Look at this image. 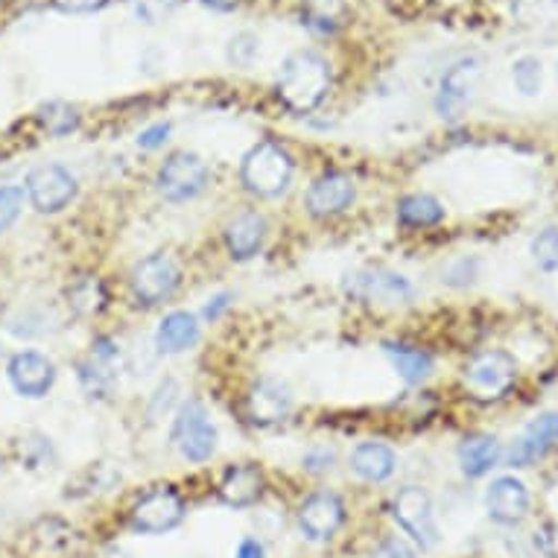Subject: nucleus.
I'll list each match as a JSON object with an SVG mask.
<instances>
[{
	"instance_id": "f257e3e1",
	"label": "nucleus",
	"mask_w": 558,
	"mask_h": 558,
	"mask_svg": "<svg viewBox=\"0 0 558 558\" xmlns=\"http://www.w3.org/2000/svg\"><path fill=\"white\" fill-rule=\"evenodd\" d=\"M330 83H333V74H330L328 59L313 53V50H302V53H293L281 64L275 92L284 100L287 109L304 114V111H313L328 97Z\"/></svg>"
},
{
	"instance_id": "f03ea898",
	"label": "nucleus",
	"mask_w": 558,
	"mask_h": 558,
	"mask_svg": "<svg viewBox=\"0 0 558 558\" xmlns=\"http://www.w3.org/2000/svg\"><path fill=\"white\" fill-rule=\"evenodd\" d=\"M240 179L246 184L248 193L264 196V199H275L290 187L293 179V158L281 144L275 141H260L257 147H252L240 165Z\"/></svg>"
},
{
	"instance_id": "7ed1b4c3",
	"label": "nucleus",
	"mask_w": 558,
	"mask_h": 558,
	"mask_svg": "<svg viewBox=\"0 0 558 558\" xmlns=\"http://www.w3.org/2000/svg\"><path fill=\"white\" fill-rule=\"evenodd\" d=\"M173 441L179 453L191 462H208L217 450V427L211 415L199 401L182 403V410L175 412L173 422Z\"/></svg>"
},
{
	"instance_id": "20e7f679",
	"label": "nucleus",
	"mask_w": 558,
	"mask_h": 558,
	"mask_svg": "<svg viewBox=\"0 0 558 558\" xmlns=\"http://www.w3.org/2000/svg\"><path fill=\"white\" fill-rule=\"evenodd\" d=\"M182 284V269L170 255H149L141 264H135L129 287L137 304L156 307V304L173 299V293Z\"/></svg>"
},
{
	"instance_id": "39448f33",
	"label": "nucleus",
	"mask_w": 558,
	"mask_h": 558,
	"mask_svg": "<svg viewBox=\"0 0 558 558\" xmlns=\"http://www.w3.org/2000/svg\"><path fill=\"white\" fill-rule=\"evenodd\" d=\"M514 380H518V366L506 351H483L465 368V386L476 401L504 398L514 386Z\"/></svg>"
},
{
	"instance_id": "423d86ee",
	"label": "nucleus",
	"mask_w": 558,
	"mask_h": 558,
	"mask_svg": "<svg viewBox=\"0 0 558 558\" xmlns=\"http://www.w3.org/2000/svg\"><path fill=\"white\" fill-rule=\"evenodd\" d=\"M211 182V170L196 153H175L158 170V193L170 202L196 199Z\"/></svg>"
},
{
	"instance_id": "0eeeda50",
	"label": "nucleus",
	"mask_w": 558,
	"mask_h": 558,
	"mask_svg": "<svg viewBox=\"0 0 558 558\" xmlns=\"http://www.w3.org/2000/svg\"><path fill=\"white\" fill-rule=\"evenodd\" d=\"M395 521L401 523L403 532L412 535L415 544H422V549H430L439 544V523L433 514L430 495L418 488V485H407L398 492L392 500Z\"/></svg>"
},
{
	"instance_id": "6e6552de",
	"label": "nucleus",
	"mask_w": 558,
	"mask_h": 558,
	"mask_svg": "<svg viewBox=\"0 0 558 558\" xmlns=\"http://www.w3.org/2000/svg\"><path fill=\"white\" fill-rule=\"evenodd\" d=\"M24 193L38 214H59L76 196V179L62 165L33 167L24 182Z\"/></svg>"
},
{
	"instance_id": "1a4fd4ad",
	"label": "nucleus",
	"mask_w": 558,
	"mask_h": 558,
	"mask_svg": "<svg viewBox=\"0 0 558 558\" xmlns=\"http://www.w3.org/2000/svg\"><path fill=\"white\" fill-rule=\"evenodd\" d=\"M345 293L357 302L395 307V304L410 302L412 284L403 275L389 272V269H363V272L348 275Z\"/></svg>"
},
{
	"instance_id": "9d476101",
	"label": "nucleus",
	"mask_w": 558,
	"mask_h": 558,
	"mask_svg": "<svg viewBox=\"0 0 558 558\" xmlns=\"http://www.w3.org/2000/svg\"><path fill=\"white\" fill-rule=\"evenodd\" d=\"M182 518L184 500L170 485H161L156 492H149L147 497H141L132 509V526L144 535H161V532L175 530Z\"/></svg>"
},
{
	"instance_id": "9b49d317",
	"label": "nucleus",
	"mask_w": 558,
	"mask_h": 558,
	"mask_svg": "<svg viewBox=\"0 0 558 558\" xmlns=\"http://www.w3.org/2000/svg\"><path fill=\"white\" fill-rule=\"evenodd\" d=\"M476 80H480V59H462L450 68L448 74L441 76L439 97H436V111L445 120H459L468 102L474 97Z\"/></svg>"
},
{
	"instance_id": "f8f14e48",
	"label": "nucleus",
	"mask_w": 558,
	"mask_h": 558,
	"mask_svg": "<svg viewBox=\"0 0 558 558\" xmlns=\"http://www.w3.org/2000/svg\"><path fill=\"white\" fill-rule=\"evenodd\" d=\"M357 196V187L345 173H328L319 175L311 184V191L304 196V208L311 217H333L351 208V202Z\"/></svg>"
},
{
	"instance_id": "ddd939ff",
	"label": "nucleus",
	"mask_w": 558,
	"mask_h": 558,
	"mask_svg": "<svg viewBox=\"0 0 558 558\" xmlns=\"http://www.w3.org/2000/svg\"><path fill=\"white\" fill-rule=\"evenodd\" d=\"M10 384L24 398H45L53 389L56 366L38 351H21L10 360Z\"/></svg>"
},
{
	"instance_id": "4468645a",
	"label": "nucleus",
	"mask_w": 558,
	"mask_h": 558,
	"mask_svg": "<svg viewBox=\"0 0 558 558\" xmlns=\"http://www.w3.org/2000/svg\"><path fill=\"white\" fill-rule=\"evenodd\" d=\"M342 521H345V506L333 492H319V495L307 497L299 509V523L311 541L333 538V532L342 526Z\"/></svg>"
},
{
	"instance_id": "2eb2a0df",
	"label": "nucleus",
	"mask_w": 558,
	"mask_h": 558,
	"mask_svg": "<svg viewBox=\"0 0 558 558\" xmlns=\"http://www.w3.org/2000/svg\"><path fill=\"white\" fill-rule=\"evenodd\" d=\"M293 410V392L290 386L281 384V380H272V377H264L252 386L248 392V418L260 427H269V424H281Z\"/></svg>"
},
{
	"instance_id": "dca6fc26",
	"label": "nucleus",
	"mask_w": 558,
	"mask_h": 558,
	"mask_svg": "<svg viewBox=\"0 0 558 558\" xmlns=\"http://www.w3.org/2000/svg\"><path fill=\"white\" fill-rule=\"evenodd\" d=\"M485 506L488 514L497 523H521L530 512V488L518 480V476H500L495 483L488 485L485 492Z\"/></svg>"
},
{
	"instance_id": "f3484780",
	"label": "nucleus",
	"mask_w": 558,
	"mask_h": 558,
	"mask_svg": "<svg viewBox=\"0 0 558 558\" xmlns=\"http://www.w3.org/2000/svg\"><path fill=\"white\" fill-rule=\"evenodd\" d=\"M558 441V410L541 412L538 418L526 427L523 439L506 453V462L512 468L530 465L532 459L544 457L549 448H556Z\"/></svg>"
},
{
	"instance_id": "a211bd4d",
	"label": "nucleus",
	"mask_w": 558,
	"mask_h": 558,
	"mask_svg": "<svg viewBox=\"0 0 558 558\" xmlns=\"http://www.w3.org/2000/svg\"><path fill=\"white\" fill-rule=\"evenodd\" d=\"M264 497V474L257 465L231 468L220 483V500L234 509H248Z\"/></svg>"
},
{
	"instance_id": "6ab92c4d",
	"label": "nucleus",
	"mask_w": 558,
	"mask_h": 558,
	"mask_svg": "<svg viewBox=\"0 0 558 558\" xmlns=\"http://www.w3.org/2000/svg\"><path fill=\"white\" fill-rule=\"evenodd\" d=\"M266 240V220L260 214L248 211L240 214L238 220L229 222L226 229V246H229L231 257L234 260H248L260 252Z\"/></svg>"
},
{
	"instance_id": "aec40b11",
	"label": "nucleus",
	"mask_w": 558,
	"mask_h": 558,
	"mask_svg": "<svg viewBox=\"0 0 558 558\" xmlns=\"http://www.w3.org/2000/svg\"><path fill=\"white\" fill-rule=\"evenodd\" d=\"M196 339H199V322L187 311L167 313L156 330V345L161 354H182L196 345Z\"/></svg>"
},
{
	"instance_id": "412c9836",
	"label": "nucleus",
	"mask_w": 558,
	"mask_h": 558,
	"mask_svg": "<svg viewBox=\"0 0 558 558\" xmlns=\"http://www.w3.org/2000/svg\"><path fill=\"white\" fill-rule=\"evenodd\" d=\"M395 465H398L395 450L389 445H380V441H363L351 453L354 474L360 480H366V483H384V480H389L395 474Z\"/></svg>"
},
{
	"instance_id": "4be33fe9",
	"label": "nucleus",
	"mask_w": 558,
	"mask_h": 558,
	"mask_svg": "<svg viewBox=\"0 0 558 558\" xmlns=\"http://www.w3.org/2000/svg\"><path fill=\"white\" fill-rule=\"evenodd\" d=\"M500 462V441L495 436H471L459 445V468L465 476H483Z\"/></svg>"
},
{
	"instance_id": "5701e85b",
	"label": "nucleus",
	"mask_w": 558,
	"mask_h": 558,
	"mask_svg": "<svg viewBox=\"0 0 558 558\" xmlns=\"http://www.w3.org/2000/svg\"><path fill=\"white\" fill-rule=\"evenodd\" d=\"M384 354L395 366V372L407 380V384H424L433 372V357L422 348L401 345V342H386Z\"/></svg>"
},
{
	"instance_id": "b1692460",
	"label": "nucleus",
	"mask_w": 558,
	"mask_h": 558,
	"mask_svg": "<svg viewBox=\"0 0 558 558\" xmlns=\"http://www.w3.org/2000/svg\"><path fill=\"white\" fill-rule=\"evenodd\" d=\"M302 24L319 36H330L345 24V3L342 0H304Z\"/></svg>"
},
{
	"instance_id": "393cba45",
	"label": "nucleus",
	"mask_w": 558,
	"mask_h": 558,
	"mask_svg": "<svg viewBox=\"0 0 558 558\" xmlns=\"http://www.w3.org/2000/svg\"><path fill=\"white\" fill-rule=\"evenodd\" d=\"M398 220L412 229H427V226L445 220V208L439 199H433L427 193H412L398 202Z\"/></svg>"
},
{
	"instance_id": "a878e982",
	"label": "nucleus",
	"mask_w": 558,
	"mask_h": 558,
	"mask_svg": "<svg viewBox=\"0 0 558 558\" xmlns=\"http://www.w3.org/2000/svg\"><path fill=\"white\" fill-rule=\"evenodd\" d=\"M114 380H118V375H114V363H109V360L92 354V360L80 363V384H83L88 398H109Z\"/></svg>"
},
{
	"instance_id": "bb28decb",
	"label": "nucleus",
	"mask_w": 558,
	"mask_h": 558,
	"mask_svg": "<svg viewBox=\"0 0 558 558\" xmlns=\"http://www.w3.org/2000/svg\"><path fill=\"white\" fill-rule=\"evenodd\" d=\"M38 118H41V126L50 132V135H71L76 126H80V111L74 106H68V102H47L38 111Z\"/></svg>"
},
{
	"instance_id": "cd10ccee",
	"label": "nucleus",
	"mask_w": 558,
	"mask_h": 558,
	"mask_svg": "<svg viewBox=\"0 0 558 558\" xmlns=\"http://www.w3.org/2000/svg\"><path fill=\"white\" fill-rule=\"evenodd\" d=\"M512 80L518 85V92L523 97H535L541 92V80H544V71H541V62L535 56H523L512 64Z\"/></svg>"
},
{
	"instance_id": "c85d7f7f",
	"label": "nucleus",
	"mask_w": 558,
	"mask_h": 558,
	"mask_svg": "<svg viewBox=\"0 0 558 558\" xmlns=\"http://www.w3.org/2000/svg\"><path fill=\"white\" fill-rule=\"evenodd\" d=\"M532 257L544 272H556L558 269V229H544L538 238L532 240Z\"/></svg>"
},
{
	"instance_id": "c756f323",
	"label": "nucleus",
	"mask_w": 558,
	"mask_h": 558,
	"mask_svg": "<svg viewBox=\"0 0 558 558\" xmlns=\"http://www.w3.org/2000/svg\"><path fill=\"white\" fill-rule=\"evenodd\" d=\"M102 302H106V293H102L100 281H94V278H83L71 290V304L80 313H97L102 307Z\"/></svg>"
},
{
	"instance_id": "7c9ffc66",
	"label": "nucleus",
	"mask_w": 558,
	"mask_h": 558,
	"mask_svg": "<svg viewBox=\"0 0 558 558\" xmlns=\"http://www.w3.org/2000/svg\"><path fill=\"white\" fill-rule=\"evenodd\" d=\"M175 3L179 0H129L135 19L144 21V24H161L175 10Z\"/></svg>"
},
{
	"instance_id": "2f4dec72",
	"label": "nucleus",
	"mask_w": 558,
	"mask_h": 558,
	"mask_svg": "<svg viewBox=\"0 0 558 558\" xmlns=\"http://www.w3.org/2000/svg\"><path fill=\"white\" fill-rule=\"evenodd\" d=\"M24 187H0V231H7L12 222L19 220L24 208Z\"/></svg>"
},
{
	"instance_id": "473e14b6",
	"label": "nucleus",
	"mask_w": 558,
	"mask_h": 558,
	"mask_svg": "<svg viewBox=\"0 0 558 558\" xmlns=\"http://www.w3.org/2000/svg\"><path fill=\"white\" fill-rule=\"evenodd\" d=\"M257 47H260L257 36H252V33H238L229 41V62L238 64V68H248V64L255 62Z\"/></svg>"
},
{
	"instance_id": "72a5a7b5",
	"label": "nucleus",
	"mask_w": 558,
	"mask_h": 558,
	"mask_svg": "<svg viewBox=\"0 0 558 558\" xmlns=\"http://www.w3.org/2000/svg\"><path fill=\"white\" fill-rule=\"evenodd\" d=\"M167 137H170V123H156V126L144 129V132L137 135V147L158 149V147H165Z\"/></svg>"
},
{
	"instance_id": "f704fd0d",
	"label": "nucleus",
	"mask_w": 558,
	"mask_h": 558,
	"mask_svg": "<svg viewBox=\"0 0 558 558\" xmlns=\"http://www.w3.org/2000/svg\"><path fill=\"white\" fill-rule=\"evenodd\" d=\"M21 457L27 462L29 468H41L50 459V439H36V441H27L24 450H21Z\"/></svg>"
},
{
	"instance_id": "c9c22d12",
	"label": "nucleus",
	"mask_w": 558,
	"mask_h": 558,
	"mask_svg": "<svg viewBox=\"0 0 558 558\" xmlns=\"http://www.w3.org/2000/svg\"><path fill=\"white\" fill-rule=\"evenodd\" d=\"M109 0H53V7L59 12H68V15H85V12L102 10Z\"/></svg>"
},
{
	"instance_id": "e433bc0d",
	"label": "nucleus",
	"mask_w": 558,
	"mask_h": 558,
	"mask_svg": "<svg viewBox=\"0 0 558 558\" xmlns=\"http://www.w3.org/2000/svg\"><path fill=\"white\" fill-rule=\"evenodd\" d=\"M372 558H415V553H412L401 538H389L375 549V556Z\"/></svg>"
},
{
	"instance_id": "4c0bfd02",
	"label": "nucleus",
	"mask_w": 558,
	"mask_h": 558,
	"mask_svg": "<svg viewBox=\"0 0 558 558\" xmlns=\"http://www.w3.org/2000/svg\"><path fill=\"white\" fill-rule=\"evenodd\" d=\"M330 462H333V453L330 450H313L304 457V468L313 471V474H322V471H328Z\"/></svg>"
},
{
	"instance_id": "58836bf2",
	"label": "nucleus",
	"mask_w": 558,
	"mask_h": 558,
	"mask_svg": "<svg viewBox=\"0 0 558 558\" xmlns=\"http://www.w3.org/2000/svg\"><path fill=\"white\" fill-rule=\"evenodd\" d=\"M229 307H231V295L220 293V295H214L211 302L205 304V313H202V316H205L208 322H214V319H220L222 313L229 311Z\"/></svg>"
},
{
	"instance_id": "ea45409f",
	"label": "nucleus",
	"mask_w": 558,
	"mask_h": 558,
	"mask_svg": "<svg viewBox=\"0 0 558 558\" xmlns=\"http://www.w3.org/2000/svg\"><path fill=\"white\" fill-rule=\"evenodd\" d=\"M238 558H266L264 556V547H260V541H255V538H243V541H240Z\"/></svg>"
},
{
	"instance_id": "a19ab883",
	"label": "nucleus",
	"mask_w": 558,
	"mask_h": 558,
	"mask_svg": "<svg viewBox=\"0 0 558 558\" xmlns=\"http://www.w3.org/2000/svg\"><path fill=\"white\" fill-rule=\"evenodd\" d=\"M202 3H205V7H211V10H217V12H231L240 7V0H202Z\"/></svg>"
},
{
	"instance_id": "79ce46f5",
	"label": "nucleus",
	"mask_w": 558,
	"mask_h": 558,
	"mask_svg": "<svg viewBox=\"0 0 558 558\" xmlns=\"http://www.w3.org/2000/svg\"><path fill=\"white\" fill-rule=\"evenodd\" d=\"M0 471H3V457H0Z\"/></svg>"
}]
</instances>
